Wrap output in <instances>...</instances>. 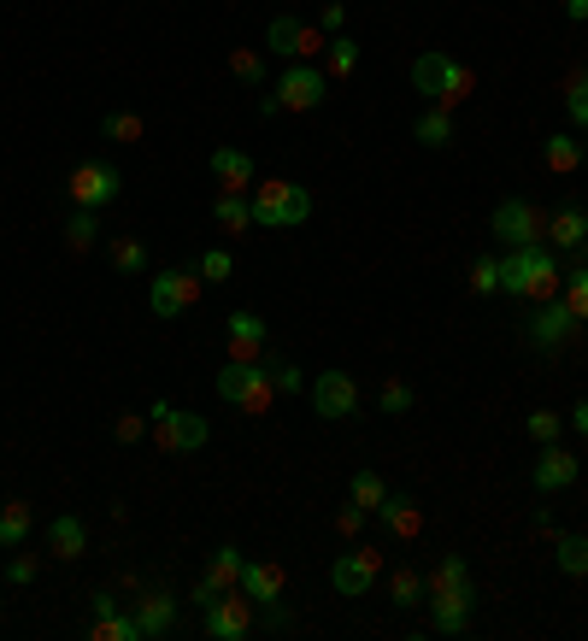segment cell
I'll use <instances>...</instances> for the list:
<instances>
[{
	"label": "cell",
	"mask_w": 588,
	"mask_h": 641,
	"mask_svg": "<svg viewBox=\"0 0 588 641\" xmlns=\"http://www.w3.org/2000/svg\"><path fill=\"white\" fill-rule=\"evenodd\" d=\"M565 288L559 277V254L548 241H530V247H507V259H500V295H518V300H553Z\"/></svg>",
	"instance_id": "cell-1"
},
{
	"label": "cell",
	"mask_w": 588,
	"mask_h": 641,
	"mask_svg": "<svg viewBox=\"0 0 588 641\" xmlns=\"http://www.w3.org/2000/svg\"><path fill=\"white\" fill-rule=\"evenodd\" d=\"M412 82H418V95H430V107H465V100L477 95V71L465 66V59H453V53H418L412 59Z\"/></svg>",
	"instance_id": "cell-2"
},
{
	"label": "cell",
	"mask_w": 588,
	"mask_h": 641,
	"mask_svg": "<svg viewBox=\"0 0 588 641\" xmlns=\"http://www.w3.org/2000/svg\"><path fill=\"white\" fill-rule=\"evenodd\" d=\"M254 224L259 230H301V224L312 218V189H301V183L288 177H271V183H254Z\"/></svg>",
	"instance_id": "cell-3"
},
{
	"label": "cell",
	"mask_w": 588,
	"mask_h": 641,
	"mask_svg": "<svg viewBox=\"0 0 588 641\" xmlns=\"http://www.w3.org/2000/svg\"><path fill=\"white\" fill-rule=\"evenodd\" d=\"M154 442L165 447V453H200L206 442H213V424L200 418V412H183V406H171V401H154Z\"/></svg>",
	"instance_id": "cell-4"
},
{
	"label": "cell",
	"mask_w": 588,
	"mask_h": 641,
	"mask_svg": "<svg viewBox=\"0 0 588 641\" xmlns=\"http://www.w3.org/2000/svg\"><path fill=\"white\" fill-rule=\"evenodd\" d=\"M477 607H482L477 576H465V583H448V589H430V594H424V612H430L435 635H465V630H471V618H477Z\"/></svg>",
	"instance_id": "cell-5"
},
{
	"label": "cell",
	"mask_w": 588,
	"mask_h": 641,
	"mask_svg": "<svg viewBox=\"0 0 588 641\" xmlns=\"http://www.w3.org/2000/svg\"><path fill=\"white\" fill-rule=\"evenodd\" d=\"M118 189H124V177H118V165H107V159H82V165H71V177H66L71 206H89V213H107V206L118 200Z\"/></svg>",
	"instance_id": "cell-6"
},
{
	"label": "cell",
	"mask_w": 588,
	"mask_h": 641,
	"mask_svg": "<svg viewBox=\"0 0 588 641\" xmlns=\"http://www.w3.org/2000/svg\"><path fill=\"white\" fill-rule=\"evenodd\" d=\"M277 100L283 112H318L330 100V71L312 66V59H288V71L277 77Z\"/></svg>",
	"instance_id": "cell-7"
},
{
	"label": "cell",
	"mask_w": 588,
	"mask_h": 641,
	"mask_svg": "<svg viewBox=\"0 0 588 641\" xmlns=\"http://www.w3.org/2000/svg\"><path fill=\"white\" fill-rule=\"evenodd\" d=\"M577 336V313L565 306V295H553V300H536V313L523 318V342L536 347V354H559L565 342Z\"/></svg>",
	"instance_id": "cell-8"
},
{
	"label": "cell",
	"mask_w": 588,
	"mask_h": 641,
	"mask_svg": "<svg viewBox=\"0 0 588 641\" xmlns=\"http://www.w3.org/2000/svg\"><path fill=\"white\" fill-rule=\"evenodd\" d=\"M200 272H154V283H147V306H154V318H183L200 306Z\"/></svg>",
	"instance_id": "cell-9"
},
{
	"label": "cell",
	"mask_w": 588,
	"mask_h": 641,
	"mask_svg": "<svg viewBox=\"0 0 588 641\" xmlns=\"http://www.w3.org/2000/svg\"><path fill=\"white\" fill-rule=\"evenodd\" d=\"M489 230L507 241V247H530V241H541L548 236V213H541L536 200H523V195H507L494 206V224Z\"/></svg>",
	"instance_id": "cell-10"
},
{
	"label": "cell",
	"mask_w": 588,
	"mask_h": 641,
	"mask_svg": "<svg viewBox=\"0 0 588 641\" xmlns=\"http://www.w3.org/2000/svg\"><path fill=\"white\" fill-rule=\"evenodd\" d=\"M376 576H383V553L376 548H347L342 560L330 565V589L342 594V601H360V594L376 589Z\"/></svg>",
	"instance_id": "cell-11"
},
{
	"label": "cell",
	"mask_w": 588,
	"mask_h": 641,
	"mask_svg": "<svg viewBox=\"0 0 588 641\" xmlns=\"http://www.w3.org/2000/svg\"><path fill=\"white\" fill-rule=\"evenodd\" d=\"M312 412H318L324 424H347L353 412H360V383H353L347 371H318V377H312Z\"/></svg>",
	"instance_id": "cell-12"
},
{
	"label": "cell",
	"mask_w": 588,
	"mask_h": 641,
	"mask_svg": "<svg viewBox=\"0 0 588 641\" xmlns=\"http://www.w3.org/2000/svg\"><path fill=\"white\" fill-rule=\"evenodd\" d=\"M324 41L330 36L318 24H306V18H294V12H277L265 30V48L283 53V59H312V53H324Z\"/></svg>",
	"instance_id": "cell-13"
},
{
	"label": "cell",
	"mask_w": 588,
	"mask_h": 641,
	"mask_svg": "<svg viewBox=\"0 0 588 641\" xmlns=\"http://www.w3.org/2000/svg\"><path fill=\"white\" fill-rule=\"evenodd\" d=\"M254 612H259V607L247 601V594H242V583H236V589H229L218 607H206V612H200V630L213 635V641H242L247 630H254Z\"/></svg>",
	"instance_id": "cell-14"
},
{
	"label": "cell",
	"mask_w": 588,
	"mask_h": 641,
	"mask_svg": "<svg viewBox=\"0 0 588 641\" xmlns=\"http://www.w3.org/2000/svg\"><path fill=\"white\" fill-rule=\"evenodd\" d=\"M577 453L565 447V442H548L536 453V465H530V489H541V494H559V489H577Z\"/></svg>",
	"instance_id": "cell-15"
},
{
	"label": "cell",
	"mask_w": 588,
	"mask_h": 641,
	"mask_svg": "<svg viewBox=\"0 0 588 641\" xmlns=\"http://www.w3.org/2000/svg\"><path fill=\"white\" fill-rule=\"evenodd\" d=\"M548 247H553V254H582V247H588V213L577 200H565V206L548 213Z\"/></svg>",
	"instance_id": "cell-16"
},
{
	"label": "cell",
	"mask_w": 588,
	"mask_h": 641,
	"mask_svg": "<svg viewBox=\"0 0 588 641\" xmlns=\"http://www.w3.org/2000/svg\"><path fill=\"white\" fill-rule=\"evenodd\" d=\"M213 183H218V195H247L254 189V159H247L242 148H213Z\"/></svg>",
	"instance_id": "cell-17"
},
{
	"label": "cell",
	"mask_w": 588,
	"mask_h": 641,
	"mask_svg": "<svg viewBox=\"0 0 588 641\" xmlns=\"http://www.w3.org/2000/svg\"><path fill=\"white\" fill-rule=\"evenodd\" d=\"M371 519H383V530L394 542H418V535H424V512H418V501H406V494H383V506H376Z\"/></svg>",
	"instance_id": "cell-18"
},
{
	"label": "cell",
	"mask_w": 588,
	"mask_h": 641,
	"mask_svg": "<svg viewBox=\"0 0 588 641\" xmlns=\"http://www.w3.org/2000/svg\"><path fill=\"white\" fill-rule=\"evenodd\" d=\"M229 359H265V342H271V329L259 313H229Z\"/></svg>",
	"instance_id": "cell-19"
},
{
	"label": "cell",
	"mask_w": 588,
	"mask_h": 641,
	"mask_svg": "<svg viewBox=\"0 0 588 641\" xmlns=\"http://www.w3.org/2000/svg\"><path fill=\"white\" fill-rule=\"evenodd\" d=\"M48 553L53 560H82V553H89V524L77 519V512H59V519L48 524Z\"/></svg>",
	"instance_id": "cell-20"
},
{
	"label": "cell",
	"mask_w": 588,
	"mask_h": 641,
	"mask_svg": "<svg viewBox=\"0 0 588 641\" xmlns=\"http://www.w3.org/2000/svg\"><path fill=\"white\" fill-rule=\"evenodd\" d=\"M136 624H141V635H171V624H177V594H171V589H147L141 601H136Z\"/></svg>",
	"instance_id": "cell-21"
},
{
	"label": "cell",
	"mask_w": 588,
	"mask_h": 641,
	"mask_svg": "<svg viewBox=\"0 0 588 641\" xmlns=\"http://www.w3.org/2000/svg\"><path fill=\"white\" fill-rule=\"evenodd\" d=\"M283 565H271V560H259V565H242V594L254 607H271V601H283Z\"/></svg>",
	"instance_id": "cell-22"
},
{
	"label": "cell",
	"mask_w": 588,
	"mask_h": 641,
	"mask_svg": "<svg viewBox=\"0 0 588 641\" xmlns=\"http://www.w3.org/2000/svg\"><path fill=\"white\" fill-rule=\"evenodd\" d=\"M553 565H559V576H571V583H588V535L582 530L553 535Z\"/></svg>",
	"instance_id": "cell-23"
},
{
	"label": "cell",
	"mask_w": 588,
	"mask_h": 641,
	"mask_svg": "<svg viewBox=\"0 0 588 641\" xmlns=\"http://www.w3.org/2000/svg\"><path fill=\"white\" fill-rule=\"evenodd\" d=\"M271 406H277V383H271V371H265V359H254V371H247V388H242V401H236V412H247V418H265Z\"/></svg>",
	"instance_id": "cell-24"
},
{
	"label": "cell",
	"mask_w": 588,
	"mask_h": 641,
	"mask_svg": "<svg viewBox=\"0 0 588 641\" xmlns=\"http://www.w3.org/2000/svg\"><path fill=\"white\" fill-rule=\"evenodd\" d=\"M213 224H218L224 236L259 230V224H254V200H247V195H218V200H213Z\"/></svg>",
	"instance_id": "cell-25"
},
{
	"label": "cell",
	"mask_w": 588,
	"mask_h": 641,
	"mask_svg": "<svg viewBox=\"0 0 588 641\" xmlns=\"http://www.w3.org/2000/svg\"><path fill=\"white\" fill-rule=\"evenodd\" d=\"M324 71H330V82H335V77H342V82H347L353 71H360V41H353L347 30L324 41Z\"/></svg>",
	"instance_id": "cell-26"
},
{
	"label": "cell",
	"mask_w": 588,
	"mask_h": 641,
	"mask_svg": "<svg viewBox=\"0 0 588 641\" xmlns=\"http://www.w3.org/2000/svg\"><path fill=\"white\" fill-rule=\"evenodd\" d=\"M412 136L424 141V148H448V141H453V112L448 107H424L418 124H412Z\"/></svg>",
	"instance_id": "cell-27"
},
{
	"label": "cell",
	"mask_w": 588,
	"mask_h": 641,
	"mask_svg": "<svg viewBox=\"0 0 588 641\" xmlns=\"http://www.w3.org/2000/svg\"><path fill=\"white\" fill-rule=\"evenodd\" d=\"M541 159H548V171H559V177H571L577 165H582V141L577 136H548V148H541Z\"/></svg>",
	"instance_id": "cell-28"
},
{
	"label": "cell",
	"mask_w": 588,
	"mask_h": 641,
	"mask_svg": "<svg viewBox=\"0 0 588 641\" xmlns=\"http://www.w3.org/2000/svg\"><path fill=\"white\" fill-rule=\"evenodd\" d=\"M95 241H100V213H89V206H77V213L66 218V247H71V254H89Z\"/></svg>",
	"instance_id": "cell-29"
},
{
	"label": "cell",
	"mask_w": 588,
	"mask_h": 641,
	"mask_svg": "<svg viewBox=\"0 0 588 641\" xmlns=\"http://www.w3.org/2000/svg\"><path fill=\"white\" fill-rule=\"evenodd\" d=\"M89 635H95V641H147L141 624H136V612H100Z\"/></svg>",
	"instance_id": "cell-30"
},
{
	"label": "cell",
	"mask_w": 588,
	"mask_h": 641,
	"mask_svg": "<svg viewBox=\"0 0 588 641\" xmlns=\"http://www.w3.org/2000/svg\"><path fill=\"white\" fill-rule=\"evenodd\" d=\"M389 601L401 607V612L424 607V571H394V576H389Z\"/></svg>",
	"instance_id": "cell-31"
},
{
	"label": "cell",
	"mask_w": 588,
	"mask_h": 641,
	"mask_svg": "<svg viewBox=\"0 0 588 641\" xmlns=\"http://www.w3.org/2000/svg\"><path fill=\"white\" fill-rule=\"evenodd\" d=\"M412 383L406 377H383V388H376V406H383V418H406L412 412Z\"/></svg>",
	"instance_id": "cell-32"
},
{
	"label": "cell",
	"mask_w": 588,
	"mask_h": 641,
	"mask_svg": "<svg viewBox=\"0 0 588 641\" xmlns=\"http://www.w3.org/2000/svg\"><path fill=\"white\" fill-rule=\"evenodd\" d=\"M383 494H389V483L376 477V471H353V483H347V501H353V506L376 512V506H383Z\"/></svg>",
	"instance_id": "cell-33"
},
{
	"label": "cell",
	"mask_w": 588,
	"mask_h": 641,
	"mask_svg": "<svg viewBox=\"0 0 588 641\" xmlns=\"http://www.w3.org/2000/svg\"><path fill=\"white\" fill-rule=\"evenodd\" d=\"M565 112H571L577 130H588V59L571 71V82H565Z\"/></svg>",
	"instance_id": "cell-34"
},
{
	"label": "cell",
	"mask_w": 588,
	"mask_h": 641,
	"mask_svg": "<svg viewBox=\"0 0 588 641\" xmlns=\"http://www.w3.org/2000/svg\"><path fill=\"white\" fill-rule=\"evenodd\" d=\"M24 535H30V506L7 501V506H0V548H18Z\"/></svg>",
	"instance_id": "cell-35"
},
{
	"label": "cell",
	"mask_w": 588,
	"mask_h": 641,
	"mask_svg": "<svg viewBox=\"0 0 588 641\" xmlns=\"http://www.w3.org/2000/svg\"><path fill=\"white\" fill-rule=\"evenodd\" d=\"M112 265H118L124 277H147V247L136 236H118L112 241Z\"/></svg>",
	"instance_id": "cell-36"
},
{
	"label": "cell",
	"mask_w": 588,
	"mask_h": 641,
	"mask_svg": "<svg viewBox=\"0 0 588 641\" xmlns=\"http://www.w3.org/2000/svg\"><path fill=\"white\" fill-rule=\"evenodd\" d=\"M100 136H107V141H141L147 124H141V112H107V118H100Z\"/></svg>",
	"instance_id": "cell-37"
},
{
	"label": "cell",
	"mask_w": 588,
	"mask_h": 641,
	"mask_svg": "<svg viewBox=\"0 0 588 641\" xmlns=\"http://www.w3.org/2000/svg\"><path fill=\"white\" fill-rule=\"evenodd\" d=\"M229 77L247 82V89H259V82H265V59L254 48H229Z\"/></svg>",
	"instance_id": "cell-38"
},
{
	"label": "cell",
	"mask_w": 588,
	"mask_h": 641,
	"mask_svg": "<svg viewBox=\"0 0 588 641\" xmlns=\"http://www.w3.org/2000/svg\"><path fill=\"white\" fill-rule=\"evenodd\" d=\"M195 272H200V283H229V272H236V254H229V247H206V254L195 259Z\"/></svg>",
	"instance_id": "cell-39"
},
{
	"label": "cell",
	"mask_w": 588,
	"mask_h": 641,
	"mask_svg": "<svg viewBox=\"0 0 588 641\" xmlns=\"http://www.w3.org/2000/svg\"><path fill=\"white\" fill-rule=\"evenodd\" d=\"M523 430H530V442H541V447H548V442H559V436H565V418H559L553 406H536L530 418H523Z\"/></svg>",
	"instance_id": "cell-40"
},
{
	"label": "cell",
	"mask_w": 588,
	"mask_h": 641,
	"mask_svg": "<svg viewBox=\"0 0 588 641\" xmlns=\"http://www.w3.org/2000/svg\"><path fill=\"white\" fill-rule=\"evenodd\" d=\"M559 295H565V306L577 313V324H588V265H577V272L565 277V288H559Z\"/></svg>",
	"instance_id": "cell-41"
},
{
	"label": "cell",
	"mask_w": 588,
	"mask_h": 641,
	"mask_svg": "<svg viewBox=\"0 0 588 641\" xmlns=\"http://www.w3.org/2000/svg\"><path fill=\"white\" fill-rule=\"evenodd\" d=\"M265 371H271V383H277V395H301L306 388V371L294 359H265Z\"/></svg>",
	"instance_id": "cell-42"
},
{
	"label": "cell",
	"mask_w": 588,
	"mask_h": 641,
	"mask_svg": "<svg viewBox=\"0 0 588 641\" xmlns=\"http://www.w3.org/2000/svg\"><path fill=\"white\" fill-rule=\"evenodd\" d=\"M465 288H471L477 300H482V295H500V259H477V265H471V283H465Z\"/></svg>",
	"instance_id": "cell-43"
},
{
	"label": "cell",
	"mask_w": 588,
	"mask_h": 641,
	"mask_svg": "<svg viewBox=\"0 0 588 641\" xmlns=\"http://www.w3.org/2000/svg\"><path fill=\"white\" fill-rule=\"evenodd\" d=\"M242 565H247V560H242V548H229V542H224V548L213 553V565H206V571L224 576V583H242Z\"/></svg>",
	"instance_id": "cell-44"
},
{
	"label": "cell",
	"mask_w": 588,
	"mask_h": 641,
	"mask_svg": "<svg viewBox=\"0 0 588 641\" xmlns=\"http://www.w3.org/2000/svg\"><path fill=\"white\" fill-rule=\"evenodd\" d=\"M236 589V583H224V576H213V571H200V583H195V607L206 612V607H218L224 594Z\"/></svg>",
	"instance_id": "cell-45"
},
{
	"label": "cell",
	"mask_w": 588,
	"mask_h": 641,
	"mask_svg": "<svg viewBox=\"0 0 588 641\" xmlns=\"http://www.w3.org/2000/svg\"><path fill=\"white\" fill-rule=\"evenodd\" d=\"M36 571H41V560H36V553H12L7 583H12V589H30V583H36Z\"/></svg>",
	"instance_id": "cell-46"
},
{
	"label": "cell",
	"mask_w": 588,
	"mask_h": 641,
	"mask_svg": "<svg viewBox=\"0 0 588 641\" xmlns=\"http://www.w3.org/2000/svg\"><path fill=\"white\" fill-rule=\"evenodd\" d=\"M112 436H118L124 447L141 442V436H147V418H141V412H118V418H112Z\"/></svg>",
	"instance_id": "cell-47"
},
{
	"label": "cell",
	"mask_w": 588,
	"mask_h": 641,
	"mask_svg": "<svg viewBox=\"0 0 588 641\" xmlns=\"http://www.w3.org/2000/svg\"><path fill=\"white\" fill-rule=\"evenodd\" d=\"M365 519H371V512H365V506H353V501H347L342 512H335V530H342V535H360V530H365Z\"/></svg>",
	"instance_id": "cell-48"
},
{
	"label": "cell",
	"mask_w": 588,
	"mask_h": 641,
	"mask_svg": "<svg viewBox=\"0 0 588 641\" xmlns=\"http://www.w3.org/2000/svg\"><path fill=\"white\" fill-rule=\"evenodd\" d=\"M318 30H324V36H342V30H347V7H342V0H330V7L318 12Z\"/></svg>",
	"instance_id": "cell-49"
},
{
	"label": "cell",
	"mask_w": 588,
	"mask_h": 641,
	"mask_svg": "<svg viewBox=\"0 0 588 641\" xmlns=\"http://www.w3.org/2000/svg\"><path fill=\"white\" fill-rule=\"evenodd\" d=\"M259 612H265V618H259L265 630H288V624H294V612H288L283 601H271V607H259Z\"/></svg>",
	"instance_id": "cell-50"
},
{
	"label": "cell",
	"mask_w": 588,
	"mask_h": 641,
	"mask_svg": "<svg viewBox=\"0 0 588 641\" xmlns=\"http://www.w3.org/2000/svg\"><path fill=\"white\" fill-rule=\"evenodd\" d=\"M565 430H577V436H588V395L571 406V418H565Z\"/></svg>",
	"instance_id": "cell-51"
},
{
	"label": "cell",
	"mask_w": 588,
	"mask_h": 641,
	"mask_svg": "<svg viewBox=\"0 0 588 641\" xmlns=\"http://www.w3.org/2000/svg\"><path fill=\"white\" fill-rule=\"evenodd\" d=\"M565 18H571V24H588V0H565Z\"/></svg>",
	"instance_id": "cell-52"
},
{
	"label": "cell",
	"mask_w": 588,
	"mask_h": 641,
	"mask_svg": "<svg viewBox=\"0 0 588 641\" xmlns=\"http://www.w3.org/2000/svg\"><path fill=\"white\" fill-rule=\"evenodd\" d=\"M582 159H588V141H582Z\"/></svg>",
	"instance_id": "cell-53"
}]
</instances>
